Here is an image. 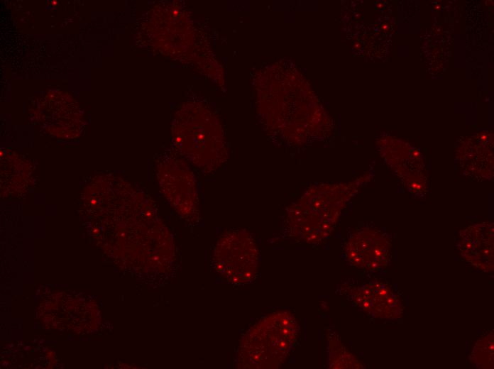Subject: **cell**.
I'll use <instances>...</instances> for the list:
<instances>
[{
	"label": "cell",
	"mask_w": 494,
	"mask_h": 369,
	"mask_svg": "<svg viewBox=\"0 0 494 369\" xmlns=\"http://www.w3.org/2000/svg\"><path fill=\"white\" fill-rule=\"evenodd\" d=\"M359 186L357 181L311 186L287 207L284 223L287 234L310 244L326 239Z\"/></svg>",
	"instance_id": "obj_1"
},
{
	"label": "cell",
	"mask_w": 494,
	"mask_h": 369,
	"mask_svg": "<svg viewBox=\"0 0 494 369\" xmlns=\"http://www.w3.org/2000/svg\"><path fill=\"white\" fill-rule=\"evenodd\" d=\"M299 325L287 310L271 313L242 336L237 353L240 368H278L286 360L299 335Z\"/></svg>",
	"instance_id": "obj_2"
},
{
	"label": "cell",
	"mask_w": 494,
	"mask_h": 369,
	"mask_svg": "<svg viewBox=\"0 0 494 369\" xmlns=\"http://www.w3.org/2000/svg\"><path fill=\"white\" fill-rule=\"evenodd\" d=\"M172 129L177 150L200 170L212 171L224 163L221 129L211 111L187 105L177 112Z\"/></svg>",
	"instance_id": "obj_3"
},
{
	"label": "cell",
	"mask_w": 494,
	"mask_h": 369,
	"mask_svg": "<svg viewBox=\"0 0 494 369\" xmlns=\"http://www.w3.org/2000/svg\"><path fill=\"white\" fill-rule=\"evenodd\" d=\"M213 263L217 273L229 283L252 281L259 263V252L253 238L245 230L224 233L215 246Z\"/></svg>",
	"instance_id": "obj_4"
},
{
	"label": "cell",
	"mask_w": 494,
	"mask_h": 369,
	"mask_svg": "<svg viewBox=\"0 0 494 369\" xmlns=\"http://www.w3.org/2000/svg\"><path fill=\"white\" fill-rule=\"evenodd\" d=\"M163 173V187L168 201L180 216L194 219L198 214V193L194 175L187 163L173 158Z\"/></svg>",
	"instance_id": "obj_5"
},
{
	"label": "cell",
	"mask_w": 494,
	"mask_h": 369,
	"mask_svg": "<svg viewBox=\"0 0 494 369\" xmlns=\"http://www.w3.org/2000/svg\"><path fill=\"white\" fill-rule=\"evenodd\" d=\"M389 241L380 231L363 228L353 233L344 246L347 260L354 267L376 271L384 268L388 261Z\"/></svg>",
	"instance_id": "obj_6"
},
{
	"label": "cell",
	"mask_w": 494,
	"mask_h": 369,
	"mask_svg": "<svg viewBox=\"0 0 494 369\" xmlns=\"http://www.w3.org/2000/svg\"><path fill=\"white\" fill-rule=\"evenodd\" d=\"M353 302L373 316L382 319L400 317L402 306L398 296L387 284L373 280L349 291Z\"/></svg>",
	"instance_id": "obj_7"
},
{
	"label": "cell",
	"mask_w": 494,
	"mask_h": 369,
	"mask_svg": "<svg viewBox=\"0 0 494 369\" xmlns=\"http://www.w3.org/2000/svg\"><path fill=\"white\" fill-rule=\"evenodd\" d=\"M462 256L476 268L493 270V226L483 223L467 227L461 236Z\"/></svg>",
	"instance_id": "obj_8"
},
{
	"label": "cell",
	"mask_w": 494,
	"mask_h": 369,
	"mask_svg": "<svg viewBox=\"0 0 494 369\" xmlns=\"http://www.w3.org/2000/svg\"><path fill=\"white\" fill-rule=\"evenodd\" d=\"M328 365L330 368H363V365L343 345L334 331L327 334Z\"/></svg>",
	"instance_id": "obj_9"
},
{
	"label": "cell",
	"mask_w": 494,
	"mask_h": 369,
	"mask_svg": "<svg viewBox=\"0 0 494 369\" xmlns=\"http://www.w3.org/2000/svg\"><path fill=\"white\" fill-rule=\"evenodd\" d=\"M472 361L479 368H490L493 365V335L489 334L479 339L473 348Z\"/></svg>",
	"instance_id": "obj_10"
}]
</instances>
